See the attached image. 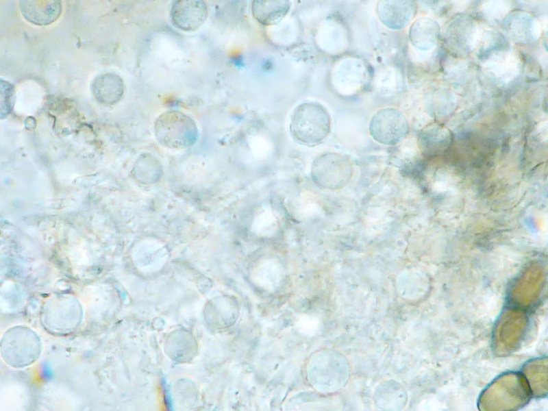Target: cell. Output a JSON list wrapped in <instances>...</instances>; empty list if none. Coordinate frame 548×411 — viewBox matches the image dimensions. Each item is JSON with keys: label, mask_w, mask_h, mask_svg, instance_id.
<instances>
[{"label": "cell", "mask_w": 548, "mask_h": 411, "mask_svg": "<svg viewBox=\"0 0 548 411\" xmlns=\"http://www.w3.org/2000/svg\"><path fill=\"white\" fill-rule=\"evenodd\" d=\"M332 127L327 108L317 101H306L292 111L289 130L292 138L306 146H315L328 136Z\"/></svg>", "instance_id": "7a4b0ae2"}, {"label": "cell", "mask_w": 548, "mask_h": 411, "mask_svg": "<svg viewBox=\"0 0 548 411\" xmlns=\"http://www.w3.org/2000/svg\"><path fill=\"white\" fill-rule=\"evenodd\" d=\"M425 102L427 113L436 118H444L449 115L457 105L456 95L441 86L429 90L425 95Z\"/></svg>", "instance_id": "ac0fdd59"}, {"label": "cell", "mask_w": 548, "mask_h": 411, "mask_svg": "<svg viewBox=\"0 0 548 411\" xmlns=\"http://www.w3.org/2000/svg\"><path fill=\"white\" fill-rule=\"evenodd\" d=\"M531 395L523 374L508 372L497 377L484 390L478 408L484 411L518 410L529 401Z\"/></svg>", "instance_id": "6da1fadb"}, {"label": "cell", "mask_w": 548, "mask_h": 411, "mask_svg": "<svg viewBox=\"0 0 548 411\" xmlns=\"http://www.w3.org/2000/svg\"><path fill=\"white\" fill-rule=\"evenodd\" d=\"M292 3L288 0H257L252 3V14L262 25L278 24L288 13Z\"/></svg>", "instance_id": "2e32d148"}, {"label": "cell", "mask_w": 548, "mask_h": 411, "mask_svg": "<svg viewBox=\"0 0 548 411\" xmlns=\"http://www.w3.org/2000/svg\"><path fill=\"white\" fill-rule=\"evenodd\" d=\"M154 128L160 142L170 148L188 147L195 143L198 136L194 119L178 110L162 113L156 119Z\"/></svg>", "instance_id": "277c9868"}, {"label": "cell", "mask_w": 548, "mask_h": 411, "mask_svg": "<svg viewBox=\"0 0 548 411\" xmlns=\"http://www.w3.org/2000/svg\"><path fill=\"white\" fill-rule=\"evenodd\" d=\"M369 129L371 136L379 144L393 145L407 135L409 125L400 110L386 107L378 110L371 117Z\"/></svg>", "instance_id": "52a82bcc"}, {"label": "cell", "mask_w": 548, "mask_h": 411, "mask_svg": "<svg viewBox=\"0 0 548 411\" xmlns=\"http://www.w3.org/2000/svg\"><path fill=\"white\" fill-rule=\"evenodd\" d=\"M91 90L95 98L104 104H114L122 97L124 86L122 79L114 73L97 75L92 82Z\"/></svg>", "instance_id": "9a60e30c"}, {"label": "cell", "mask_w": 548, "mask_h": 411, "mask_svg": "<svg viewBox=\"0 0 548 411\" xmlns=\"http://www.w3.org/2000/svg\"><path fill=\"white\" fill-rule=\"evenodd\" d=\"M297 331L307 336H313L317 334L321 329V321L315 316L301 314L296 320Z\"/></svg>", "instance_id": "44dd1931"}, {"label": "cell", "mask_w": 548, "mask_h": 411, "mask_svg": "<svg viewBox=\"0 0 548 411\" xmlns=\"http://www.w3.org/2000/svg\"><path fill=\"white\" fill-rule=\"evenodd\" d=\"M480 32L477 22L470 16L456 15L443 30L444 47L453 58H464L474 52Z\"/></svg>", "instance_id": "8992f818"}, {"label": "cell", "mask_w": 548, "mask_h": 411, "mask_svg": "<svg viewBox=\"0 0 548 411\" xmlns=\"http://www.w3.org/2000/svg\"><path fill=\"white\" fill-rule=\"evenodd\" d=\"M208 16V6L201 0H178L171 5L170 17L177 29L184 32H195L206 22Z\"/></svg>", "instance_id": "9c48e42d"}, {"label": "cell", "mask_w": 548, "mask_h": 411, "mask_svg": "<svg viewBox=\"0 0 548 411\" xmlns=\"http://www.w3.org/2000/svg\"><path fill=\"white\" fill-rule=\"evenodd\" d=\"M508 2L503 1H487L482 4L481 11L490 21H501L510 12L511 6Z\"/></svg>", "instance_id": "ffe728a7"}, {"label": "cell", "mask_w": 548, "mask_h": 411, "mask_svg": "<svg viewBox=\"0 0 548 411\" xmlns=\"http://www.w3.org/2000/svg\"><path fill=\"white\" fill-rule=\"evenodd\" d=\"M376 12L384 25L391 29L400 30L412 21L416 5L414 1H380L377 4Z\"/></svg>", "instance_id": "8fae6325"}, {"label": "cell", "mask_w": 548, "mask_h": 411, "mask_svg": "<svg viewBox=\"0 0 548 411\" xmlns=\"http://www.w3.org/2000/svg\"><path fill=\"white\" fill-rule=\"evenodd\" d=\"M510 47L504 34L496 29H487L480 32L474 51L476 58L484 64L499 60L508 55L510 53Z\"/></svg>", "instance_id": "7c38bea8"}, {"label": "cell", "mask_w": 548, "mask_h": 411, "mask_svg": "<svg viewBox=\"0 0 548 411\" xmlns=\"http://www.w3.org/2000/svg\"><path fill=\"white\" fill-rule=\"evenodd\" d=\"M354 166L351 159L340 153L326 152L314 159L310 175L321 188L335 190L344 188L351 179Z\"/></svg>", "instance_id": "5b68a950"}, {"label": "cell", "mask_w": 548, "mask_h": 411, "mask_svg": "<svg viewBox=\"0 0 548 411\" xmlns=\"http://www.w3.org/2000/svg\"><path fill=\"white\" fill-rule=\"evenodd\" d=\"M524 376L534 397H543L547 393V359L540 358L527 362L523 368Z\"/></svg>", "instance_id": "e0dca14e"}, {"label": "cell", "mask_w": 548, "mask_h": 411, "mask_svg": "<svg viewBox=\"0 0 548 411\" xmlns=\"http://www.w3.org/2000/svg\"><path fill=\"white\" fill-rule=\"evenodd\" d=\"M501 25L506 37L518 45H534L539 40L542 33L538 18L521 10L509 12L501 20Z\"/></svg>", "instance_id": "ba28073f"}, {"label": "cell", "mask_w": 548, "mask_h": 411, "mask_svg": "<svg viewBox=\"0 0 548 411\" xmlns=\"http://www.w3.org/2000/svg\"><path fill=\"white\" fill-rule=\"evenodd\" d=\"M543 278L524 275L511 286L508 293L510 306L527 310L536 306L543 295Z\"/></svg>", "instance_id": "30bf717a"}, {"label": "cell", "mask_w": 548, "mask_h": 411, "mask_svg": "<svg viewBox=\"0 0 548 411\" xmlns=\"http://www.w3.org/2000/svg\"><path fill=\"white\" fill-rule=\"evenodd\" d=\"M23 17L36 25H48L55 22L62 12V3L57 0L20 1Z\"/></svg>", "instance_id": "5bb4252c"}, {"label": "cell", "mask_w": 548, "mask_h": 411, "mask_svg": "<svg viewBox=\"0 0 548 411\" xmlns=\"http://www.w3.org/2000/svg\"><path fill=\"white\" fill-rule=\"evenodd\" d=\"M277 219L269 209H262L255 216L253 221V231L261 235H268L275 231Z\"/></svg>", "instance_id": "d6986e66"}, {"label": "cell", "mask_w": 548, "mask_h": 411, "mask_svg": "<svg viewBox=\"0 0 548 411\" xmlns=\"http://www.w3.org/2000/svg\"><path fill=\"white\" fill-rule=\"evenodd\" d=\"M530 328L526 310L510 306L505 309L497 321L493 332V349L499 356L516 351L523 342Z\"/></svg>", "instance_id": "3957f363"}, {"label": "cell", "mask_w": 548, "mask_h": 411, "mask_svg": "<svg viewBox=\"0 0 548 411\" xmlns=\"http://www.w3.org/2000/svg\"><path fill=\"white\" fill-rule=\"evenodd\" d=\"M409 40L416 49L428 52L435 48L441 36L439 23L427 16H419L411 24L408 32Z\"/></svg>", "instance_id": "4fadbf2b"}]
</instances>
